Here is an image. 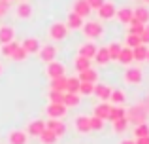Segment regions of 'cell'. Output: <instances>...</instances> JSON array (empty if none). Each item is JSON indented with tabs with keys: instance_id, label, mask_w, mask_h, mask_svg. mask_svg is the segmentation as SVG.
I'll return each instance as SVG.
<instances>
[{
	"instance_id": "ab89813d",
	"label": "cell",
	"mask_w": 149,
	"mask_h": 144,
	"mask_svg": "<svg viewBox=\"0 0 149 144\" xmlns=\"http://www.w3.org/2000/svg\"><path fill=\"white\" fill-rule=\"evenodd\" d=\"M134 137L142 138V137H149V123H140L134 127Z\"/></svg>"
},
{
	"instance_id": "60d3db41",
	"label": "cell",
	"mask_w": 149,
	"mask_h": 144,
	"mask_svg": "<svg viewBox=\"0 0 149 144\" xmlns=\"http://www.w3.org/2000/svg\"><path fill=\"white\" fill-rule=\"evenodd\" d=\"M89 125H91V131H102L104 129V119L96 118V116H91L89 118Z\"/></svg>"
},
{
	"instance_id": "9c48e42d",
	"label": "cell",
	"mask_w": 149,
	"mask_h": 144,
	"mask_svg": "<svg viewBox=\"0 0 149 144\" xmlns=\"http://www.w3.org/2000/svg\"><path fill=\"white\" fill-rule=\"evenodd\" d=\"M83 23H85V19H81L77 13L70 11V13L66 15V21H64V25H66V29H68V30H81Z\"/></svg>"
},
{
	"instance_id": "603a6c76",
	"label": "cell",
	"mask_w": 149,
	"mask_h": 144,
	"mask_svg": "<svg viewBox=\"0 0 149 144\" xmlns=\"http://www.w3.org/2000/svg\"><path fill=\"white\" fill-rule=\"evenodd\" d=\"M125 100H127V95H125L121 89H111V93H109V104H115V106H123Z\"/></svg>"
},
{
	"instance_id": "cb8c5ba5",
	"label": "cell",
	"mask_w": 149,
	"mask_h": 144,
	"mask_svg": "<svg viewBox=\"0 0 149 144\" xmlns=\"http://www.w3.org/2000/svg\"><path fill=\"white\" fill-rule=\"evenodd\" d=\"M147 51H149V48L146 44H142V46H138V48L132 49V59H134V63H146Z\"/></svg>"
},
{
	"instance_id": "8992f818",
	"label": "cell",
	"mask_w": 149,
	"mask_h": 144,
	"mask_svg": "<svg viewBox=\"0 0 149 144\" xmlns=\"http://www.w3.org/2000/svg\"><path fill=\"white\" fill-rule=\"evenodd\" d=\"M45 74H47L49 80H55V78H61L66 74V68L64 65L61 63V61H51V63H47V67H45Z\"/></svg>"
},
{
	"instance_id": "f6af8a7d",
	"label": "cell",
	"mask_w": 149,
	"mask_h": 144,
	"mask_svg": "<svg viewBox=\"0 0 149 144\" xmlns=\"http://www.w3.org/2000/svg\"><path fill=\"white\" fill-rule=\"evenodd\" d=\"M85 2L89 4V8H91V10H98V8L106 2V0H85Z\"/></svg>"
},
{
	"instance_id": "db71d44e",
	"label": "cell",
	"mask_w": 149,
	"mask_h": 144,
	"mask_svg": "<svg viewBox=\"0 0 149 144\" xmlns=\"http://www.w3.org/2000/svg\"><path fill=\"white\" fill-rule=\"evenodd\" d=\"M21 2H29V0H21Z\"/></svg>"
},
{
	"instance_id": "5b68a950",
	"label": "cell",
	"mask_w": 149,
	"mask_h": 144,
	"mask_svg": "<svg viewBox=\"0 0 149 144\" xmlns=\"http://www.w3.org/2000/svg\"><path fill=\"white\" fill-rule=\"evenodd\" d=\"M38 59L42 61V63H51V61L57 59V48H55L53 44H45V46H40V49H38Z\"/></svg>"
},
{
	"instance_id": "74e56055",
	"label": "cell",
	"mask_w": 149,
	"mask_h": 144,
	"mask_svg": "<svg viewBox=\"0 0 149 144\" xmlns=\"http://www.w3.org/2000/svg\"><path fill=\"white\" fill-rule=\"evenodd\" d=\"M38 138H40L42 144H55V142H57V137H55V135L51 133L49 129H44V131H42V135H40Z\"/></svg>"
},
{
	"instance_id": "e575fe53",
	"label": "cell",
	"mask_w": 149,
	"mask_h": 144,
	"mask_svg": "<svg viewBox=\"0 0 149 144\" xmlns=\"http://www.w3.org/2000/svg\"><path fill=\"white\" fill-rule=\"evenodd\" d=\"M138 46H142V40H140L138 34H127V38H125V48H138Z\"/></svg>"
},
{
	"instance_id": "d6a6232c",
	"label": "cell",
	"mask_w": 149,
	"mask_h": 144,
	"mask_svg": "<svg viewBox=\"0 0 149 144\" xmlns=\"http://www.w3.org/2000/svg\"><path fill=\"white\" fill-rule=\"evenodd\" d=\"M19 46H21V44L13 40V42H10V44H4L0 51H2V55H4V57H8V59H11V55H13V51H15V49L19 48Z\"/></svg>"
},
{
	"instance_id": "277c9868",
	"label": "cell",
	"mask_w": 149,
	"mask_h": 144,
	"mask_svg": "<svg viewBox=\"0 0 149 144\" xmlns=\"http://www.w3.org/2000/svg\"><path fill=\"white\" fill-rule=\"evenodd\" d=\"M68 32H70V30L66 29L64 23H58L57 21V23H53V25L49 27V38L53 42H62L66 36H68Z\"/></svg>"
},
{
	"instance_id": "ba28073f",
	"label": "cell",
	"mask_w": 149,
	"mask_h": 144,
	"mask_svg": "<svg viewBox=\"0 0 149 144\" xmlns=\"http://www.w3.org/2000/svg\"><path fill=\"white\" fill-rule=\"evenodd\" d=\"M45 129H49L57 138H61L66 133V125L62 119H49V122H45Z\"/></svg>"
},
{
	"instance_id": "8fae6325",
	"label": "cell",
	"mask_w": 149,
	"mask_h": 144,
	"mask_svg": "<svg viewBox=\"0 0 149 144\" xmlns=\"http://www.w3.org/2000/svg\"><path fill=\"white\" fill-rule=\"evenodd\" d=\"M66 110L68 108L64 106V104H47V116L49 119H62L66 116Z\"/></svg>"
},
{
	"instance_id": "7dc6e473",
	"label": "cell",
	"mask_w": 149,
	"mask_h": 144,
	"mask_svg": "<svg viewBox=\"0 0 149 144\" xmlns=\"http://www.w3.org/2000/svg\"><path fill=\"white\" fill-rule=\"evenodd\" d=\"M136 144H149V137H142V138H134Z\"/></svg>"
},
{
	"instance_id": "52a82bcc",
	"label": "cell",
	"mask_w": 149,
	"mask_h": 144,
	"mask_svg": "<svg viewBox=\"0 0 149 144\" xmlns=\"http://www.w3.org/2000/svg\"><path fill=\"white\" fill-rule=\"evenodd\" d=\"M96 11H98V17L102 19V21H109V19L115 17L117 8H115V4H113V2H108V0H106V2L102 4Z\"/></svg>"
},
{
	"instance_id": "83f0119b",
	"label": "cell",
	"mask_w": 149,
	"mask_h": 144,
	"mask_svg": "<svg viewBox=\"0 0 149 144\" xmlns=\"http://www.w3.org/2000/svg\"><path fill=\"white\" fill-rule=\"evenodd\" d=\"M62 104H64L66 108L79 106V95H77V93H64V95H62Z\"/></svg>"
},
{
	"instance_id": "7402d4cb",
	"label": "cell",
	"mask_w": 149,
	"mask_h": 144,
	"mask_svg": "<svg viewBox=\"0 0 149 144\" xmlns=\"http://www.w3.org/2000/svg\"><path fill=\"white\" fill-rule=\"evenodd\" d=\"M77 80L79 81H87V84H96V81H98V72H96L95 68H87V70L79 72Z\"/></svg>"
},
{
	"instance_id": "d4e9b609",
	"label": "cell",
	"mask_w": 149,
	"mask_h": 144,
	"mask_svg": "<svg viewBox=\"0 0 149 144\" xmlns=\"http://www.w3.org/2000/svg\"><path fill=\"white\" fill-rule=\"evenodd\" d=\"M109 108H111V104L109 103H98L95 106V112H93V116H96V118H100V119H108V116H109Z\"/></svg>"
},
{
	"instance_id": "f5cc1de1",
	"label": "cell",
	"mask_w": 149,
	"mask_h": 144,
	"mask_svg": "<svg viewBox=\"0 0 149 144\" xmlns=\"http://www.w3.org/2000/svg\"><path fill=\"white\" fill-rule=\"evenodd\" d=\"M2 70H4V68H2V63H0V74H2Z\"/></svg>"
},
{
	"instance_id": "7a4b0ae2",
	"label": "cell",
	"mask_w": 149,
	"mask_h": 144,
	"mask_svg": "<svg viewBox=\"0 0 149 144\" xmlns=\"http://www.w3.org/2000/svg\"><path fill=\"white\" fill-rule=\"evenodd\" d=\"M81 30H83L85 38H89V40H96V38H100L102 34H104V27H102L100 21H87V23H83Z\"/></svg>"
},
{
	"instance_id": "c3c4849f",
	"label": "cell",
	"mask_w": 149,
	"mask_h": 144,
	"mask_svg": "<svg viewBox=\"0 0 149 144\" xmlns=\"http://www.w3.org/2000/svg\"><path fill=\"white\" fill-rule=\"evenodd\" d=\"M119 144H136V140H132V138H125V140H121Z\"/></svg>"
},
{
	"instance_id": "7bdbcfd3",
	"label": "cell",
	"mask_w": 149,
	"mask_h": 144,
	"mask_svg": "<svg viewBox=\"0 0 149 144\" xmlns=\"http://www.w3.org/2000/svg\"><path fill=\"white\" fill-rule=\"evenodd\" d=\"M62 95H64V93L49 91V103H51V104H62Z\"/></svg>"
},
{
	"instance_id": "1f68e13d",
	"label": "cell",
	"mask_w": 149,
	"mask_h": 144,
	"mask_svg": "<svg viewBox=\"0 0 149 144\" xmlns=\"http://www.w3.org/2000/svg\"><path fill=\"white\" fill-rule=\"evenodd\" d=\"M77 91H79V80H77V76H70V78H66L64 93H77Z\"/></svg>"
},
{
	"instance_id": "4dcf8cb0",
	"label": "cell",
	"mask_w": 149,
	"mask_h": 144,
	"mask_svg": "<svg viewBox=\"0 0 149 144\" xmlns=\"http://www.w3.org/2000/svg\"><path fill=\"white\" fill-rule=\"evenodd\" d=\"M117 63L125 65V67H132V63H134V59H132V49L130 48L121 49V55H119V61H117Z\"/></svg>"
},
{
	"instance_id": "7c38bea8",
	"label": "cell",
	"mask_w": 149,
	"mask_h": 144,
	"mask_svg": "<svg viewBox=\"0 0 149 144\" xmlns=\"http://www.w3.org/2000/svg\"><path fill=\"white\" fill-rule=\"evenodd\" d=\"M109 93H111V87H109L108 84H95V91H93V95L98 97L100 103H108V100H109Z\"/></svg>"
},
{
	"instance_id": "f907efd6",
	"label": "cell",
	"mask_w": 149,
	"mask_h": 144,
	"mask_svg": "<svg viewBox=\"0 0 149 144\" xmlns=\"http://www.w3.org/2000/svg\"><path fill=\"white\" fill-rule=\"evenodd\" d=\"M146 63H149V51H147V57H146Z\"/></svg>"
},
{
	"instance_id": "30bf717a",
	"label": "cell",
	"mask_w": 149,
	"mask_h": 144,
	"mask_svg": "<svg viewBox=\"0 0 149 144\" xmlns=\"http://www.w3.org/2000/svg\"><path fill=\"white\" fill-rule=\"evenodd\" d=\"M26 142H29L26 131L15 129V131H10V133H8V144H26Z\"/></svg>"
},
{
	"instance_id": "3957f363",
	"label": "cell",
	"mask_w": 149,
	"mask_h": 144,
	"mask_svg": "<svg viewBox=\"0 0 149 144\" xmlns=\"http://www.w3.org/2000/svg\"><path fill=\"white\" fill-rule=\"evenodd\" d=\"M123 80L125 84L128 85H140L143 81V72L140 67H127V70L123 74Z\"/></svg>"
},
{
	"instance_id": "d6986e66",
	"label": "cell",
	"mask_w": 149,
	"mask_h": 144,
	"mask_svg": "<svg viewBox=\"0 0 149 144\" xmlns=\"http://www.w3.org/2000/svg\"><path fill=\"white\" fill-rule=\"evenodd\" d=\"M13 40H15V30L11 29L10 25L0 27V46L10 44V42H13Z\"/></svg>"
},
{
	"instance_id": "5bb4252c",
	"label": "cell",
	"mask_w": 149,
	"mask_h": 144,
	"mask_svg": "<svg viewBox=\"0 0 149 144\" xmlns=\"http://www.w3.org/2000/svg\"><path fill=\"white\" fill-rule=\"evenodd\" d=\"M44 129H45V122H44V119H34V122H30L29 127H26V135H29V137H36L38 138Z\"/></svg>"
},
{
	"instance_id": "9a60e30c",
	"label": "cell",
	"mask_w": 149,
	"mask_h": 144,
	"mask_svg": "<svg viewBox=\"0 0 149 144\" xmlns=\"http://www.w3.org/2000/svg\"><path fill=\"white\" fill-rule=\"evenodd\" d=\"M95 53H96V46L93 44V42H85V44H81L79 49H77V55L85 57V59H89V61H93Z\"/></svg>"
},
{
	"instance_id": "44dd1931",
	"label": "cell",
	"mask_w": 149,
	"mask_h": 144,
	"mask_svg": "<svg viewBox=\"0 0 149 144\" xmlns=\"http://www.w3.org/2000/svg\"><path fill=\"white\" fill-rule=\"evenodd\" d=\"M15 15L19 19H30L32 17V6L29 2H21L17 8H15Z\"/></svg>"
},
{
	"instance_id": "f1b7e54d",
	"label": "cell",
	"mask_w": 149,
	"mask_h": 144,
	"mask_svg": "<svg viewBox=\"0 0 149 144\" xmlns=\"http://www.w3.org/2000/svg\"><path fill=\"white\" fill-rule=\"evenodd\" d=\"M127 116V110H125V106H115V104H111V108H109V116H108V122H115V119H121Z\"/></svg>"
},
{
	"instance_id": "e0dca14e",
	"label": "cell",
	"mask_w": 149,
	"mask_h": 144,
	"mask_svg": "<svg viewBox=\"0 0 149 144\" xmlns=\"http://www.w3.org/2000/svg\"><path fill=\"white\" fill-rule=\"evenodd\" d=\"M74 125H76V131L77 133H81V135H87V133H91V125H89V116H77L76 118V122H74Z\"/></svg>"
},
{
	"instance_id": "836d02e7",
	"label": "cell",
	"mask_w": 149,
	"mask_h": 144,
	"mask_svg": "<svg viewBox=\"0 0 149 144\" xmlns=\"http://www.w3.org/2000/svg\"><path fill=\"white\" fill-rule=\"evenodd\" d=\"M111 127H113V133H117V135L125 133V131H127V127H128L127 118H121V119H115V122H111Z\"/></svg>"
},
{
	"instance_id": "681fc988",
	"label": "cell",
	"mask_w": 149,
	"mask_h": 144,
	"mask_svg": "<svg viewBox=\"0 0 149 144\" xmlns=\"http://www.w3.org/2000/svg\"><path fill=\"white\" fill-rule=\"evenodd\" d=\"M142 2H143V4H146V6H149V0H142Z\"/></svg>"
},
{
	"instance_id": "f35d334b",
	"label": "cell",
	"mask_w": 149,
	"mask_h": 144,
	"mask_svg": "<svg viewBox=\"0 0 149 144\" xmlns=\"http://www.w3.org/2000/svg\"><path fill=\"white\" fill-rule=\"evenodd\" d=\"M93 91H95V84H87V81H79V91H77V95L89 97V95H93Z\"/></svg>"
},
{
	"instance_id": "f546056e",
	"label": "cell",
	"mask_w": 149,
	"mask_h": 144,
	"mask_svg": "<svg viewBox=\"0 0 149 144\" xmlns=\"http://www.w3.org/2000/svg\"><path fill=\"white\" fill-rule=\"evenodd\" d=\"M64 87H66V76H61V78H55V80H49V91L64 93Z\"/></svg>"
},
{
	"instance_id": "4fadbf2b",
	"label": "cell",
	"mask_w": 149,
	"mask_h": 144,
	"mask_svg": "<svg viewBox=\"0 0 149 144\" xmlns=\"http://www.w3.org/2000/svg\"><path fill=\"white\" fill-rule=\"evenodd\" d=\"M40 40L38 38H34V36H30V38H25V40L21 42V48L25 49L29 55H34V53H38V49H40Z\"/></svg>"
},
{
	"instance_id": "484cf974",
	"label": "cell",
	"mask_w": 149,
	"mask_h": 144,
	"mask_svg": "<svg viewBox=\"0 0 149 144\" xmlns=\"http://www.w3.org/2000/svg\"><path fill=\"white\" fill-rule=\"evenodd\" d=\"M93 61H96V65H100V67H106V65L109 63V55H108V49L104 48H96V53L95 57H93Z\"/></svg>"
},
{
	"instance_id": "816d5d0a",
	"label": "cell",
	"mask_w": 149,
	"mask_h": 144,
	"mask_svg": "<svg viewBox=\"0 0 149 144\" xmlns=\"http://www.w3.org/2000/svg\"><path fill=\"white\" fill-rule=\"evenodd\" d=\"M2 2H8V4H11V2H13V0H2Z\"/></svg>"
},
{
	"instance_id": "4316f807",
	"label": "cell",
	"mask_w": 149,
	"mask_h": 144,
	"mask_svg": "<svg viewBox=\"0 0 149 144\" xmlns=\"http://www.w3.org/2000/svg\"><path fill=\"white\" fill-rule=\"evenodd\" d=\"M115 17L119 19L121 23H123V25H128V23L132 21V8H119V10L115 11Z\"/></svg>"
},
{
	"instance_id": "ffe728a7",
	"label": "cell",
	"mask_w": 149,
	"mask_h": 144,
	"mask_svg": "<svg viewBox=\"0 0 149 144\" xmlns=\"http://www.w3.org/2000/svg\"><path fill=\"white\" fill-rule=\"evenodd\" d=\"M106 49H108V55H109V63H117L119 61V55H121V49H123V46L119 44V42H109L108 46H106Z\"/></svg>"
},
{
	"instance_id": "8d00e7d4",
	"label": "cell",
	"mask_w": 149,
	"mask_h": 144,
	"mask_svg": "<svg viewBox=\"0 0 149 144\" xmlns=\"http://www.w3.org/2000/svg\"><path fill=\"white\" fill-rule=\"evenodd\" d=\"M127 27H128V29H127V34H138V36H140V34H142V30H143V25H142V23H138L136 19H132Z\"/></svg>"
},
{
	"instance_id": "ee69618b",
	"label": "cell",
	"mask_w": 149,
	"mask_h": 144,
	"mask_svg": "<svg viewBox=\"0 0 149 144\" xmlns=\"http://www.w3.org/2000/svg\"><path fill=\"white\" fill-rule=\"evenodd\" d=\"M140 40H142V44H149V23L147 25H143V30H142V34H140Z\"/></svg>"
},
{
	"instance_id": "b9f144b4",
	"label": "cell",
	"mask_w": 149,
	"mask_h": 144,
	"mask_svg": "<svg viewBox=\"0 0 149 144\" xmlns=\"http://www.w3.org/2000/svg\"><path fill=\"white\" fill-rule=\"evenodd\" d=\"M26 57H29V53H26L25 49H23L21 46H19V48H17V49L13 51V55H11V59H13V61H17V63H21V61H25V59H26Z\"/></svg>"
},
{
	"instance_id": "d590c367",
	"label": "cell",
	"mask_w": 149,
	"mask_h": 144,
	"mask_svg": "<svg viewBox=\"0 0 149 144\" xmlns=\"http://www.w3.org/2000/svg\"><path fill=\"white\" fill-rule=\"evenodd\" d=\"M74 67H76L77 72H83V70H87V68H91V61L85 59V57H79V55H77L76 61H74Z\"/></svg>"
},
{
	"instance_id": "2e32d148",
	"label": "cell",
	"mask_w": 149,
	"mask_h": 144,
	"mask_svg": "<svg viewBox=\"0 0 149 144\" xmlns=\"http://www.w3.org/2000/svg\"><path fill=\"white\" fill-rule=\"evenodd\" d=\"M132 19H136L142 25H147L149 23V8L147 6H138L136 10H132Z\"/></svg>"
},
{
	"instance_id": "6da1fadb",
	"label": "cell",
	"mask_w": 149,
	"mask_h": 144,
	"mask_svg": "<svg viewBox=\"0 0 149 144\" xmlns=\"http://www.w3.org/2000/svg\"><path fill=\"white\" fill-rule=\"evenodd\" d=\"M127 122L128 123H134V125H140V123H147V106L143 103H138L127 110Z\"/></svg>"
},
{
	"instance_id": "ac0fdd59",
	"label": "cell",
	"mask_w": 149,
	"mask_h": 144,
	"mask_svg": "<svg viewBox=\"0 0 149 144\" xmlns=\"http://www.w3.org/2000/svg\"><path fill=\"white\" fill-rule=\"evenodd\" d=\"M74 13H77L79 15L81 19H85V17H89V15H91V8H89V4L85 2V0H76V2H74Z\"/></svg>"
},
{
	"instance_id": "bcb514c9",
	"label": "cell",
	"mask_w": 149,
	"mask_h": 144,
	"mask_svg": "<svg viewBox=\"0 0 149 144\" xmlns=\"http://www.w3.org/2000/svg\"><path fill=\"white\" fill-rule=\"evenodd\" d=\"M8 10H10V4H8V2H2V0H0V17H4V15L8 13Z\"/></svg>"
}]
</instances>
